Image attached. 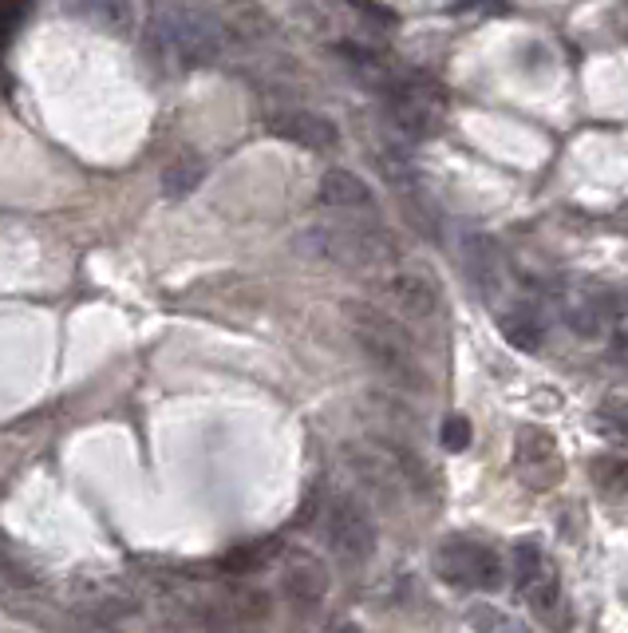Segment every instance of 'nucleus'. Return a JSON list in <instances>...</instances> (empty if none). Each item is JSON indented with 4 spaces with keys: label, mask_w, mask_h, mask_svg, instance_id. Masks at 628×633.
<instances>
[{
    "label": "nucleus",
    "mask_w": 628,
    "mask_h": 633,
    "mask_svg": "<svg viewBox=\"0 0 628 633\" xmlns=\"http://www.w3.org/2000/svg\"><path fill=\"white\" fill-rule=\"evenodd\" d=\"M226 52V32L190 0H151L146 12V56L158 72L182 75L194 68H210Z\"/></svg>",
    "instance_id": "obj_1"
},
{
    "label": "nucleus",
    "mask_w": 628,
    "mask_h": 633,
    "mask_svg": "<svg viewBox=\"0 0 628 633\" xmlns=\"http://www.w3.org/2000/svg\"><path fill=\"white\" fill-rule=\"evenodd\" d=\"M341 313H344L348 332L364 349V356H368L383 376H392L400 388L427 385L412 337H407V329L395 321L392 313L376 309V305H368V302H341Z\"/></svg>",
    "instance_id": "obj_2"
},
{
    "label": "nucleus",
    "mask_w": 628,
    "mask_h": 633,
    "mask_svg": "<svg viewBox=\"0 0 628 633\" xmlns=\"http://www.w3.org/2000/svg\"><path fill=\"white\" fill-rule=\"evenodd\" d=\"M297 249L305 258L329 261L341 270H380L400 258V246L383 226L364 222H320L297 234Z\"/></svg>",
    "instance_id": "obj_3"
},
{
    "label": "nucleus",
    "mask_w": 628,
    "mask_h": 633,
    "mask_svg": "<svg viewBox=\"0 0 628 633\" xmlns=\"http://www.w3.org/2000/svg\"><path fill=\"white\" fill-rule=\"evenodd\" d=\"M435 574L459 590H498L506 582V562L486 542L447 539L435 551Z\"/></svg>",
    "instance_id": "obj_4"
},
{
    "label": "nucleus",
    "mask_w": 628,
    "mask_h": 633,
    "mask_svg": "<svg viewBox=\"0 0 628 633\" xmlns=\"http://www.w3.org/2000/svg\"><path fill=\"white\" fill-rule=\"evenodd\" d=\"M324 542L344 562H368L376 554V519L356 495H336L324 511Z\"/></svg>",
    "instance_id": "obj_5"
},
{
    "label": "nucleus",
    "mask_w": 628,
    "mask_h": 633,
    "mask_svg": "<svg viewBox=\"0 0 628 633\" xmlns=\"http://www.w3.org/2000/svg\"><path fill=\"white\" fill-rule=\"evenodd\" d=\"M514 471L530 491H549L561 483L566 459L546 427H522L514 436Z\"/></svg>",
    "instance_id": "obj_6"
},
{
    "label": "nucleus",
    "mask_w": 628,
    "mask_h": 633,
    "mask_svg": "<svg viewBox=\"0 0 628 633\" xmlns=\"http://www.w3.org/2000/svg\"><path fill=\"white\" fill-rule=\"evenodd\" d=\"M344 459H348L352 476L360 479V488L368 491L380 507H400L403 499V476L400 468L392 464V456H388V447L383 444H348L344 447Z\"/></svg>",
    "instance_id": "obj_7"
},
{
    "label": "nucleus",
    "mask_w": 628,
    "mask_h": 633,
    "mask_svg": "<svg viewBox=\"0 0 628 633\" xmlns=\"http://www.w3.org/2000/svg\"><path fill=\"white\" fill-rule=\"evenodd\" d=\"M269 136L288 139V143L305 146V151H329V146L341 143V127L332 124L329 115L309 112V107H285V112H273L265 119Z\"/></svg>",
    "instance_id": "obj_8"
},
{
    "label": "nucleus",
    "mask_w": 628,
    "mask_h": 633,
    "mask_svg": "<svg viewBox=\"0 0 628 633\" xmlns=\"http://www.w3.org/2000/svg\"><path fill=\"white\" fill-rule=\"evenodd\" d=\"M281 590L300 610H317L329 598V566L309 551H288L281 562Z\"/></svg>",
    "instance_id": "obj_9"
},
{
    "label": "nucleus",
    "mask_w": 628,
    "mask_h": 633,
    "mask_svg": "<svg viewBox=\"0 0 628 633\" xmlns=\"http://www.w3.org/2000/svg\"><path fill=\"white\" fill-rule=\"evenodd\" d=\"M217 24L226 32V40L246 44V48H258V44H269L277 36V21L269 16L261 0H226Z\"/></svg>",
    "instance_id": "obj_10"
},
{
    "label": "nucleus",
    "mask_w": 628,
    "mask_h": 633,
    "mask_svg": "<svg viewBox=\"0 0 628 633\" xmlns=\"http://www.w3.org/2000/svg\"><path fill=\"white\" fill-rule=\"evenodd\" d=\"M383 293H388L392 309L407 321H431L439 313V290L423 273H392L383 281Z\"/></svg>",
    "instance_id": "obj_11"
},
{
    "label": "nucleus",
    "mask_w": 628,
    "mask_h": 633,
    "mask_svg": "<svg viewBox=\"0 0 628 633\" xmlns=\"http://www.w3.org/2000/svg\"><path fill=\"white\" fill-rule=\"evenodd\" d=\"M320 202L332 210H344V214H360V210H371L376 207V195L371 187L364 183L356 171L348 166H329L324 175H320V187H317Z\"/></svg>",
    "instance_id": "obj_12"
},
{
    "label": "nucleus",
    "mask_w": 628,
    "mask_h": 633,
    "mask_svg": "<svg viewBox=\"0 0 628 633\" xmlns=\"http://www.w3.org/2000/svg\"><path fill=\"white\" fill-rule=\"evenodd\" d=\"M463 261H466V273L486 297H495L502 290V278H506V261H502V249H498L495 238L486 234H466L463 238Z\"/></svg>",
    "instance_id": "obj_13"
},
{
    "label": "nucleus",
    "mask_w": 628,
    "mask_h": 633,
    "mask_svg": "<svg viewBox=\"0 0 628 633\" xmlns=\"http://www.w3.org/2000/svg\"><path fill=\"white\" fill-rule=\"evenodd\" d=\"M525 602H530V610L537 613V622L546 625L549 633H569V625H573V613H569L566 590H561V578H557V574L525 594Z\"/></svg>",
    "instance_id": "obj_14"
},
{
    "label": "nucleus",
    "mask_w": 628,
    "mask_h": 633,
    "mask_svg": "<svg viewBox=\"0 0 628 633\" xmlns=\"http://www.w3.org/2000/svg\"><path fill=\"white\" fill-rule=\"evenodd\" d=\"M557 574V566L549 562V554L537 547V542H518L514 547V582L518 590L530 594L534 586H542V582H549Z\"/></svg>",
    "instance_id": "obj_15"
},
{
    "label": "nucleus",
    "mask_w": 628,
    "mask_h": 633,
    "mask_svg": "<svg viewBox=\"0 0 628 633\" xmlns=\"http://www.w3.org/2000/svg\"><path fill=\"white\" fill-rule=\"evenodd\" d=\"M498 332L506 337V344H514L522 353H537L546 344V329L530 309H510L498 317Z\"/></svg>",
    "instance_id": "obj_16"
},
{
    "label": "nucleus",
    "mask_w": 628,
    "mask_h": 633,
    "mask_svg": "<svg viewBox=\"0 0 628 633\" xmlns=\"http://www.w3.org/2000/svg\"><path fill=\"white\" fill-rule=\"evenodd\" d=\"M75 9L107 32H127L134 21V0H75Z\"/></svg>",
    "instance_id": "obj_17"
},
{
    "label": "nucleus",
    "mask_w": 628,
    "mask_h": 633,
    "mask_svg": "<svg viewBox=\"0 0 628 633\" xmlns=\"http://www.w3.org/2000/svg\"><path fill=\"white\" fill-rule=\"evenodd\" d=\"M226 606L234 618H241V622H265L269 610H273V602H269V594L258 590V586H246V582H234V586H226Z\"/></svg>",
    "instance_id": "obj_18"
},
{
    "label": "nucleus",
    "mask_w": 628,
    "mask_h": 633,
    "mask_svg": "<svg viewBox=\"0 0 628 633\" xmlns=\"http://www.w3.org/2000/svg\"><path fill=\"white\" fill-rule=\"evenodd\" d=\"M202 178H206V166H202V159H175V163L163 171V195L166 198L194 195V190L202 187Z\"/></svg>",
    "instance_id": "obj_19"
},
{
    "label": "nucleus",
    "mask_w": 628,
    "mask_h": 633,
    "mask_svg": "<svg viewBox=\"0 0 628 633\" xmlns=\"http://www.w3.org/2000/svg\"><path fill=\"white\" fill-rule=\"evenodd\" d=\"M566 321L569 329L581 337V341H597L601 332H605L608 325V305L597 302V297H589V302H577L566 309Z\"/></svg>",
    "instance_id": "obj_20"
},
{
    "label": "nucleus",
    "mask_w": 628,
    "mask_h": 633,
    "mask_svg": "<svg viewBox=\"0 0 628 633\" xmlns=\"http://www.w3.org/2000/svg\"><path fill=\"white\" fill-rule=\"evenodd\" d=\"M466 622H471L474 633H530L514 613L498 610V606L490 602H474L471 610H466Z\"/></svg>",
    "instance_id": "obj_21"
},
{
    "label": "nucleus",
    "mask_w": 628,
    "mask_h": 633,
    "mask_svg": "<svg viewBox=\"0 0 628 633\" xmlns=\"http://www.w3.org/2000/svg\"><path fill=\"white\" fill-rule=\"evenodd\" d=\"M589 479L597 483L605 495H625L628 491V459H620V456H601V459H593V468H589Z\"/></svg>",
    "instance_id": "obj_22"
},
{
    "label": "nucleus",
    "mask_w": 628,
    "mask_h": 633,
    "mask_svg": "<svg viewBox=\"0 0 628 633\" xmlns=\"http://www.w3.org/2000/svg\"><path fill=\"white\" fill-rule=\"evenodd\" d=\"M265 554L269 547L265 542H253V547H237V551H229L226 559H222V566H226L229 574H253L265 566Z\"/></svg>",
    "instance_id": "obj_23"
},
{
    "label": "nucleus",
    "mask_w": 628,
    "mask_h": 633,
    "mask_svg": "<svg viewBox=\"0 0 628 633\" xmlns=\"http://www.w3.org/2000/svg\"><path fill=\"white\" fill-rule=\"evenodd\" d=\"M439 444L447 452H466L471 447V420L466 415H447L443 427H439Z\"/></svg>",
    "instance_id": "obj_24"
},
{
    "label": "nucleus",
    "mask_w": 628,
    "mask_h": 633,
    "mask_svg": "<svg viewBox=\"0 0 628 633\" xmlns=\"http://www.w3.org/2000/svg\"><path fill=\"white\" fill-rule=\"evenodd\" d=\"M0 571L9 574L12 582H28V586H32V574L24 571L21 562H12V554H4V551H0Z\"/></svg>",
    "instance_id": "obj_25"
}]
</instances>
